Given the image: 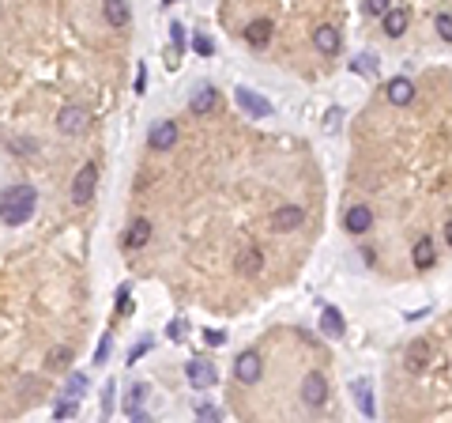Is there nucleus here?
<instances>
[{
  "label": "nucleus",
  "mask_w": 452,
  "mask_h": 423,
  "mask_svg": "<svg viewBox=\"0 0 452 423\" xmlns=\"http://www.w3.org/2000/svg\"><path fill=\"white\" fill-rule=\"evenodd\" d=\"M313 46L321 49L324 57H336L339 46H343V38H339V27H332V23L317 27V30H313Z\"/></svg>",
  "instance_id": "nucleus-9"
},
{
  "label": "nucleus",
  "mask_w": 452,
  "mask_h": 423,
  "mask_svg": "<svg viewBox=\"0 0 452 423\" xmlns=\"http://www.w3.org/2000/svg\"><path fill=\"white\" fill-rule=\"evenodd\" d=\"M271 30H275L271 19H252V23L245 27V42H249L252 49H264L271 42Z\"/></svg>",
  "instance_id": "nucleus-20"
},
{
  "label": "nucleus",
  "mask_w": 452,
  "mask_h": 423,
  "mask_svg": "<svg viewBox=\"0 0 452 423\" xmlns=\"http://www.w3.org/2000/svg\"><path fill=\"white\" fill-rule=\"evenodd\" d=\"M128 314V287H121L117 291V318H125Z\"/></svg>",
  "instance_id": "nucleus-36"
},
{
  "label": "nucleus",
  "mask_w": 452,
  "mask_h": 423,
  "mask_svg": "<svg viewBox=\"0 0 452 423\" xmlns=\"http://www.w3.org/2000/svg\"><path fill=\"white\" fill-rule=\"evenodd\" d=\"M109 348H114V340H109V336H102V340H98V352H94V363H106V359H109Z\"/></svg>",
  "instance_id": "nucleus-34"
},
{
  "label": "nucleus",
  "mask_w": 452,
  "mask_h": 423,
  "mask_svg": "<svg viewBox=\"0 0 452 423\" xmlns=\"http://www.w3.org/2000/svg\"><path fill=\"white\" fill-rule=\"evenodd\" d=\"M162 4H178V0H162Z\"/></svg>",
  "instance_id": "nucleus-42"
},
{
  "label": "nucleus",
  "mask_w": 452,
  "mask_h": 423,
  "mask_svg": "<svg viewBox=\"0 0 452 423\" xmlns=\"http://www.w3.org/2000/svg\"><path fill=\"white\" fill-rule=\"evenodd\" d=\"M143 91H147V68L140 64V72H136V95H143Z\"/></svg>",
  "instance_id": "nucleus-39"
},
{
  "label": "nucleus",
  "mask_w": 452,
  "mask_h": 423,
  "mask_svg": "<svg viewBox=\"0 0 452 423\" xmlns=\"http://www.w3.org/2000/svg\"><path fill=\"white\" fill-rule=\"evenodd\" d=\"M384 95H389V102H392V106H407V102L415 99V83L407 80V76H396V80H389Z\"/></svg>",
  "instance_id": "nucleus-19"
},
{
  "label": "nucleus",
  "mask_w": 452,
  "mask_h": 423,
  "mask_svg": "<svg viewBox=\"0 0 452 423\" xmlns=\"http://www.w3.org/2000/svg\"><path fill=\"white\" fill-rule=\"evenodd\" d=\"M350 393H355V405H358L362 416H366V419L377 416V408H373V386H369V378H355V382H350Z\"/></svg>",
  "instance_id": "nucleus-14"
},
{
  "label": "nucleus",
  "mask_w": 452,
  "mask_h": 423,
  "mask_svg": "<svg viewBox=\"0 0 452 423\" xmlns=\"http://www.w3.org/2000/svg\"><path fill=\"white\" fill-rule=\"evenodd\" d=\"M147 242H151V220L136 215V220L128 223V231H125V249H143Z\"/></svg>",
  "instance_id": "nucleus-16"
},
{
  "label": "nucleus",
  "mask_w": 452,
  "mask_h": 423,
  "mask_svg": "<svg viewBox=\"0 0 452 423\" xmlns=\"http://www.w3.org/2000/svg\"><path fill=\"white\" fill-rule=\"evenodd\" d=\"M102 16H106V23L114 30H128V23H132L128 0H102Z\"/></svg>",
  "instance_id": "nucleus-8"
},
{
  "label": "nucleus",
  "mask_w": 452,
  "mask_h": 423,
  "mask_svg": "<svg viewBox=\"0 0 452 423\" xmlns=\"http://www.w3.org/2000/svg\"><path fill=\"white\" fill-rule=\"evenodd\" d=\"M143 400H147V386H132L128 389V397H125V412H128V416H136V412L143 408Z\"/></svg>",
  "instance_id": "nucleus-24"
},
{
  "label": "nucleus",
  "mask_w": 452,
  "mask_h": 423,
  "mask_svg": "<svg viewBox=\"0 0 452 423\" xmlns=\"http://www.w3.org/2000/svg\"><path fill=\"white\" fill-rule=\"evenodd\" d=\"M377 57H373V53H362V57L355 61V72H366V76H377Z\"/></svg>",
  "instance_id": "nucleus-28"
},
{
  "label": "nucleus",
  "mask_w": 452,
  "mask_h": 423,
  "mask_svg": "<svg viewBox=\"0 0 452 423\" xmlns=\"http://www.w3.org/2000/svg\"><path fill=\"white\" fill-rule=\"evenodd\" d=\"M445 242H448V246H452V220H448V223H445Z\"/></svg>",
  "instance_id": "nucleus-41"
},
{
  "label": "nucleus",
  "mask_w": 452,
  "mask_h": 423,
  "mask_svg": "<svg viewBox=\"0 0 452 423\" xmlns=\"http://www.w3.org/2000/svg\"><path fill=\"white\" fill-rule=\"evenodd\" d=\"M94 186H98V167H94V162H83L80 174H75V181H72V201L87 204L94 197Z\"/></svg>",
  "instance_id": "nucleus-3"
},
{
  "label": "nucleus",
  "mask_w": 452,
  "mask_h": 423,
  "mask_svg": "<svg viewBox=\"0 0 452 423\" xmlns=\"http://www.w3.org/2000/svg\"><path fill=\"white\" fill-rule=\"evenodd\" d=\"M426 363H429V344L426 340H411L407 344V355H403V367L411 374H418V371H426Z\"/></svg>",
  "instance_id": "nucleus-18"
},
{
  "label": "nucleus",
  "mask_w": 452,
  "mask_h": 423,
  "mask_svg": "<svg viewBox=\"0 0 452 423\" xmlns=\"http://www.w3.org/2000/svg\"><path fill=\"white\" fill-rule=\"evenodd\" d=\"M260 374H264V359H260V352H241L238 359H234V378L241 386H257L260 382Z\"/></svg>",
  "instance_id": "nucleus-2"
},
{
  "label": "nucleus",
  "mask_w": 452,
  "mask_h": 423,
  "mask_svg": "<svg viewBox=\"0 0 452 423\" xmlns=\"http://www.w3.org/2000/svg\"><path fill=\"white\" fill-rule=\"evenodd\" d=\"M339 117H343V110H336V106H332V110H328V117H324V129H328V133H336V129H339Z\"/></svg>",
  "instance_id": "nucleus-35"
},
{
  "label": "nucleus",
  "mask_w": 452,
  "mask_h": 423,
  "mask_svg": "<svg viewBox=\"0 0 452 423\" xmlns=\"http://www.w3.org/2000/svg\"><path fill=\"white\" fill-rule=\"evenodd\" d=\"M204 340L212 344V348H219V344H226V333H219V329H207V333H204Z\"/></svg>",
  "instance_id": "nucleus-37"
},
{
  "label": "nucleus",
  "mask_w": 452,
  "mask_h": 423,
  "mask_svg": "<svg viewBox=\"0 0 452 423\" xmlns=\"http://www.w3.org/2000/svg\"><path fill=\"white\" fill-rule=\"evenodd\" d=\"M219 106V91L212 88V83H200V88H196V95L189 99V110L196 114V117H207Z\"/></svg>",
  "instance_id": "nucleus-11"
},
{
  "label": "nucleus",
  "mask_w": 452,
  "mask_h": 423,
  "mask_svg": "<svg viewBox=\"0 0 452 423\" xmlns=\"http://www.w3.org/2000/svg\"><path fill=\"white\" fill-rule=\"evenodd\" d=\"M302 400H305V408H324L328 405V382H324V374H317V371L305 374Z\"/></svg>",
  "instance_id": "nucleus-4"
},
{
  "label": "nucleus",
  "mask_w": 452,
  "mask_h": 423,
  "mask_svg": "<svg viewBox=\"0 0 452 423\" xmlns=\"http://www.w3.org/2000/svg\"><path fill=\"white\" fill-rule=\"evenodd\" d=\"M147 352H151V340H140V344H136V348H132V352H128V363H136V359H140V355H147Z\"/></svg>",
  "instance_id": "nucleus-38"
},
{
  "label": "nucleus",
  "mask_w": 452,
  "mask_h": 423,
  "mask_svg": "<svg viewBox=\"0 0 452 423\" xmlns=\"http://www.w3.org/2000/svg\"><path fill=\"white\" fill-rule=\"evenodd\" d=\"M193 49L200 53V57H212V53H215V42L207 38V35H196V38H193Z\"/></svg>",
  "instance_id": "nucleus-29"
},
{
  "label": "nucleus",
  "mask_w": 452,
  "mask_h": 423,
  "mask_svg": "<svg viewBox=\"0 0 452 423\" xmlns=\"http://www.w3.org/2000/svg\"><path fill=\"white\" fill-rule=\"evenodd\" d=\"M57 129L64 136H75L87 129V110H80V106H64V110L57 114Z\"/></svg>",
  "instance_id": "nucleus-10"
},
{
  "label": "nucleus",
  "mask_w": 452,
  "mask_h": 423,
  "mask_svg": "<svg viewBox=\"0 0 452 423\" xmlns=\"http://www.w3.org/2000/svg\"><path fill=\"white\" fill-rule=\"evenodd\" d=\"M234 102H238L249 117H271V102L264 99V95H252L249 88H234Z\"/></svg>",
  "instance_id": "nucleus-7"
},
{
  "label": "nucleus",
  "mask_w": 452,
  "mask_h": 423,
  "mask_svg": "<svg viewBox=\"0 0 452 423\" xmlns=\"http://www.w3.org/2000/svg\"><path fill=\"white\" fill-rule=\"evenodd\" d=\"M434 27H437V38H441V42H452V16H448V12H437Z\"/></svg>",
  "instance_id": "nucleus-27"
},
{
  "label": "nucleus",
  "mask_w": 452,
  "mask_h": 423,
  "mask_svg": "<svg viewBox=\"0 0 452 423\" xmlns=\"http://www.w3.org/2000/svg\"><path fill=\"white\" fill-rule=\"evenodd\" d=\"M83 389H87V374H83V371L68 374V386H64V397H75V400H80V397H83Z\"/></svg>",
  "instance_id": "nucleus-25"
},
{
  "label": "nucleus",
  "mask_w": 452,
  "mask_h": 423,
  "mask_svg": "<svg viewBox=\"0 0 452 423\" xmlns=\"http://www.w3.org/2000/svg\"><path fill=\"white\" fill-rule=\"evenodd\" d=\"M321 333L332 336V340H339V336L347 333V321H343V314H339L336 306H324V314H321Z\"/></svg>",
  "instance_id": "nucleus-22"
},
{
  "label": "nucleus",
  "mask_w": 452,
  "mask_h": 423,
  "mask_svg": "<svg viewBox=\"0 0 452 423\" xmlns=\"http://www.w3.org/2000/svg\"><path fill=\"white\" fill-rule=\"evenodd\" d=\"M407 23H411V12H407V8H396V4L381 16V27H384V35H389V38H400L407 30Z\"/></svg>",
  "instance_id": "nucleus-15"
},
{
  "label": "nucleus",
  "mask_w": 452,
  "mask_h": 423,
  "mask_svg": "<svg viewBox=\"0 0 452 423\" xmlns=\"http://www.w3.org/2000/svg\"><path fill=\"white\" fill-rule=\"evenodd\" d=\"M147 144L155 148V151H166V148H173V144H178V125H173V121H155V125H151Z\"/></svg>",
  "instance_id": "nucleus-13"
},
{
  "label": "nucleus",
  "mask_w": 452,
  "mask_h": 423,
  "mask_svg": "<svg viewBox=\"0 0 452 423\" xmlns=\"http://www.w3.org/2000/svg\"><path fill=\"white\" fill-rule=\"evenodd\" d=\"M193 412H196V416H200V419H219L215 405H207V400H196V405H193Z\"/></svg>",
  "instance_id": "nucleus-31"
},
{
  "label": "nucleus",
  "mask_w": 452,
  "mask_h": 423,
  "mask_svg": "<svg viewBox=\"0 0 452 423\" xmlns=\"http://www.w3.org/2000/svg\"><path fill=\"white\" fill-rule=\"evenodd\" d=\"M373 227V208L369 204H350V208L343 212V231L347 234H366Z\"/></svg>",
  "instance_id": "nucleus-6"
},
{
  "label": "nucleus",
  "mask_w": 452,
  "mask_h": 423,
  "mask_svg": "<svg viewBox=\"0 0 452 423\" xmlns=\"http://www.w3.org/2000/svg\"><path fill=\"white\" fill-rule=\"evenodd\" d=\"M411 261H415V268H434L437 249H434V238H429V234L415 238V246H411Z\"/></svg>",
  "instance_id": "nucleus-17"
},
{
  "label": "nucleus",
  "mask_w": 452,
  "mask_h": 423,
  "mask_svg": "<svg viewBox=\"0 0 452 423\" xmlns=\"http://www.w3.org/2000/svg\"><path fill=\"white\" fill-rule=\"evenodd\" d=\"M170 340H185V321H173L170 325Z\"/></svg>",
  "instance_id": "nucleus-40"
},
{
  "label": "nucleus",
  "mask_w": 452,
  "mask_h": 423,
  "mask_svg": "<svg viewBox=\"0 0 452 423\" xmlns=\"http://www.w3.org/2000/svg\"><path fill=\"white\" fill-rule=\"evenodd\" d=\"M234 268H238L241 276H257L260 268H264V254H260L257 246H245V249H241V254H238V261H234Z\"/></svg>",
  "instance_id": "nucleus-21"
},
{
  "label": "nucleus",
  "mask_w": 452,
  "mask_h": 423,
  "mask_svg": "<svg viewBox=\"0 0 452 423\" xmlns=\"http://www.w3.org/2000/svg\"><path fill=\"white\" fill-rule=\"evenodd\" d=\"M185 378L196 386V389H212L215 386V367H212V359H204V355H196V359H189L185 363Z\"/></svg>",
  "instance_id": "nucleus-5"
},
{
  "label": "nucleus",
  "mask_w": 452,
  "mask_h": 423,
  "mask_svg": "<svg viewBox=\"0 0 452 423\" xmlns=\"http://www.w3.org/2000/svg\"><path fill=\"white\" fill-rule=\"evenodd\" d=\"M75 412H80V400H75V397H64L61 405L53 408V416H57V419H72Z\"/></svg>",
  "instance_id": "nucleus-26"
},
{
  "label": "nucleus",
  "mask_w": 452,
  "mask_h": 423,
  "mask_svg": "<svg viewBox=\"0 0 452 423\" xmlns=\"http://www.w3.org/2000/svg\"><path fill=\"white\" fill-rule=\"evenodd\" d=\"M35 208H38V193L30 186H16L0 197V220L8 227H23L30 215H35Z\"/></svg>",
  "instance_id": "nucleus-1"
},
{
  "label": "nucleus",
  "mask_w": 452,
  "mask_h": 423,
  "mask_svg": "<svg viewBox=\"0 0 452 423\" xmlns=\"http://www.w3.org/2000/svg\"><path fill=\"white\" fill-rule=\"evenodd\" d=\"M392 4H396V0H366V12H369V16H384Z\"/></svg>",
  "instance_id": "nucleus-32"
},
{
  "label": "nucleus",
  "mask_w": 452,
  "mask_h": 423,
  "mask_svg": "<svg viewBox=\"0 0 452 423\" xmlns=\"http://www.w3.org/2000/svg\"><path fill=\"white\" fill-rule=\"evenodd\" d=\"M170 38H173V53H181V49H185V27L173 23V27H170Z\"/></svg>",
  "instance_id": "nucleus-33"
},
{
  "label": "nucleus",
  "mask_w": 452,
  "mask_h": 423,
  "mask_svg": "<svg viewBox=\"0 0 452 423\" xmlns=\"http://www.w3.org/2000/svg\"><path fill=\"white\" fill-rule=\"evenodd\" d=\"M114 382H106V389H102V416L109 419V416H114Z\"/></svg>",
  "instance_id": "nucleus-30"
},
{
  "label": "nucleus",
  "mask_w": 452,
  "mask_h": 423,
  "mask_svg": "<svg viewBox=\"0 0 452 423\" xmlns=\"http://www.w3.org/2000/svg\"><path fill=\"white\" fill-rule=\"evenodd\" d=\"M68 367H72V348H64V344L46 355V371H68Z\"/></svg>",
  "instance_id": "nucleus-23"
},
{
  "label": "nucleus",
  "mask_w": 452,
  "mask_h": 423,
  "mask_svg": "<svg viewBox=\"0 0 452 423\" xmlns=\"http://www.w3.org/2000/svg\"><path fill=\"white\" fill-rule=\"evenodd\" d=\"M305 223V208H298V204H283V208H275L271 215V227L275 231H294V227Z\"/></svg>",
  "instance_id": "nucleus-12"
}]
</instances>
